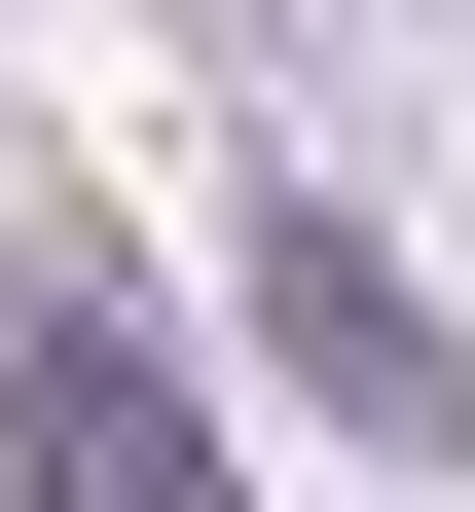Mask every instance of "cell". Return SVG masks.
Segmentation results:
<instances>
[{
    "label": "cell",
    "instance_id": "cell-1",
    "mask_svg": "<svg viewBox=\"0 0 475 512\" xmlns=\"http://www.w3.org/2000/svg\"><path fill=\"white\" fill-rule=\"evenodd\" d=\"M256 366H293L329 439H402V476H475V330H439V293H402L366 220H329V183H293V220H256Z\"/></svg>",
    "mask_w": 475,
    "mask_h": 512
},
{
    "label": "cell",
    "instance_id": "cell-2",
    "mask_svg": "<svg viewBox=\"0 0 475 512\" xmlns=\"http://www.w3.org/2000/svg\"><path fill=\"white\" fill-rule=\"evenodd\" d=\"M0 476L37 512H220V439H183V366L110 330V293H37V330H0Z\"/></svg>",
    "mask_w": 475,
    "mask_h": 512
}]
</instances>
